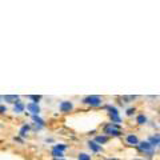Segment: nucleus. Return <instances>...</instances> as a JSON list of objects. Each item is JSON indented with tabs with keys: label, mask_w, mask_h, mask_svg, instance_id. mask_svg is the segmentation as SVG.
Listing matches in <instances>:
<instances>
[{
	"label": "nucleus",
	"mask_w": 160,
	"mask_h": 160,
	"mask_svg": "<svg viewBox=\"0 0 160 160\" xmlns=\"http://www.w3.org/2000/svg\"><path fill=\"white\" fill-rule=\"evenodd\" d=\"M83 103L87 104V105H91V107H100L103 104V99L97 95H89L83 99Z\"/></svg>",
	"instance_id": "nucleus-1"
},
{
	"label": "nucleus",
	"mask_w": 160,
	"mask_h": 160,
	"mask_svg": "<svg viewBox=\"0 0 160 160\" xmlns=\"http://www.w3.org/2000/svg\"><path fill=\"white\" fill-rule=\"evenodd\" d=\"M104 133H107L109 136H120L121 135L120 125L113 124V123H108V124L104 125Z\"/></svg>",
	"instance_id": "nucleus-2"
},
{
	"label": "nucleus",
	"mask_w": 160,
	"mask_h": 160,
	"mask_svg": "<svg viewBox=\"0 0 160 160\" xmlns=\"http://www.w3.org/2000/svg\"><path fill=\"white\" fill-rule=\"evenodd\" d=\"M136 147H137L139 151L145 152V153H149V156H152V153H153V147H152L148 141H141V143H139Z\"/></svg>",
	"instance_id": "nucleus-3"
},
{
	"label": "nucleus",
	"mask_w": 160,
	"mask_h": 160,
	"mask_svg": "<svg viewBox=\"0 0 160 160\" xmlns=\"http://www.w3.org/2000/svg\"><path fill=\"white\" fill-rule=\"evenodd\" d=\"M59 109H60V112H63V113H68V112H71L72 109H73V104H72V101H61L60 104H59Z\"/></svg>",
	"instance_id": "nucleus-4"
},
{
	"label": "nucleus",
	"mask_w": 160,
	"mask_h": 160,
	"mask_svg": "<svg viewBox=\"0 0 160 160\" xmlns=\"http://www.w3.org/2000/svg\"><path fill=\"white\" fill-rule=\"evenodd\" d=\"M1 100H4L5 103L15 104L20 100V96L19 95H4V96H1Z\"/></svg>",
	"instance_id": "nucleus-5"
},
{
	"label": "nucleus",
	"mask_w": 160,
	"mask_h": 160,
	"mask_svg": "<svg viewBox=\"0 0 160 160\" xmlns=\"http://www.w3.org/2000/svg\"><path fill=\"white\" fill-rule=\"evenodd\" d=\"M25 108L31 112V115H39L40 113V107L39 104H35V103H28L25 105Z\"/></svg>",
	"instance_id": "nucleus-6"
},
{
	"label": "nucleus",
	"mask_w": 160,
	"mask_h": 160,
	"mask_svg": "<svg viewBox=\"0 0 160 160\" xmlns=\"http://www.w3.org/2000/svg\"><path fill=\"white\" fill-rule=\"evenodd\" d=\"M24 109H25V104H24V101L19 100L17 103L13 104V112H15L16 115H17V113H21V112H24Z\"/></svg>",
	"instance_id": "nucleus-7"
},
{
	"label": "nucleus",
	"mask_w": 160,
	"mask_h": 160,
	"mask_svg": "<svg viewBox=\"0 0 160 160\" xmlns=\"http://www.w3.org/2000/svg\"><path fill=\"white\" fill-rule=\"evenodd\" d=\"M31 117H32L33 123L37 125V127H43V128L45 127V120H44V119H41V117H40L39 115H31Z\"/></svg>",
	"instance_id": "nucleus-8"
},
{
	"label": "nucleus",
	"mask_w": 160,
	"mask_h": 160,
	"mask_svg": "<svg viewBox=\"0 0 160 160\" xmlns=\"http://www.w3.org/2000/svg\"><path fill=\"white\" fill-rule=\"evenodd\" d=\"M29 131H31V125H29V124L21 125V128L19 129V136H20V137H25V136L28 135Z\"/></svg>",
	"instance_id": "nucleus-9"
},
{
	"label": "nucleus",
	"mask_w": 160,
	"mask_h": 160,
	"mask_svg": "<svg viewBox=\"0 0 160 160\" xmlns=\"http://www.w3.org/2000/svg\"><path fill=\"white\" fill-rule=\"evenodd\" d=\"M87 144H88V148H89L91 151H93V152H100V151H103L101 145H99L97 143H95V141H92V140H89Z\"/></svg>",
	"instance_id": "nucleus-10"
},
{
	"label": "nucleus",
	"mask_w": 160,
	"mask_h": 160,
	"mask_svg": "<svg viewBox=\"0 0 160 160\" xmlns=\"http://www.w3.org/2000/svg\"><path fill=\"white\" fill-rule=\"evenodd\" d=\"M127 143L129 144V145H137V144H139L137 136H135V135H128V136H127Z\"/></svg>",
	"instance_id": "nucleus-11"
},
{
	"label": "nucleus",
	"mask_w": 160,
	"mask_h": 160,
	"mask_svg": "<svg viewBox=\"0 0 160 160\" xmlns=\"http://www.w3.org/2000/svg\"><path fill=\"white\" fill-rule=\"evenodd\" d=\"M148 143L151 144L152 147H155V145H157V144H160V135L149 136V139H148Z\"/></svg>",
	"instance_id": "nucleus-12"
},
{
	"label": "nucleus",
	"mask_w": 160,
	"mask_h": 160,
	"mask_svg": "<svg viewBox=\"0 0 160 160\" xmlns=\"http://www.w3.org/2000/svg\"><path fill=\"white\" fill-rule=\"evenodd\" d=\"M95 143H97L99 145H100V144H105L107 141H108V136L107 135H100V136H96L95 137Z\"/></svg>",
	"instance_id": "nucleus-13"
},
{
	"label": "nucleus",
	"mask_w": 160,
	"mask_h": 160,
	"mask_svg": "<svg viewBox=\"0 0 160 160\" xmlns=\"http://www.w3.org/2000/svg\"><path fill=\"white\" fill-rule=\"evenodd\" d=\"M107 109H108V115H109V116H119V111H117L116 107L107 105Z\"/></svg>",
	"instance_id": "nucleus-14"
},
{
	"label": "nucleus",
	"mask_w": 160,
	"mask_h": 160,
	"mask_svg": "<svg viewBox=\"0 0 160 160\" xmlns=\"http://www.w3.org/2000/svg\"><path fill=\"white\" fill-rule=\"evenodd\" d=\"M27 97H28L29 100H32L31 103L37 104V103H39V101L43 99V96H41V95H28V96H27Z\"/></svg>",
	"instance_id": "nucleus-15"
},
{
	"label": "nucleus",
	"mask_w": 160,
	"mask_h": 160,
	"mask_svg": "<svg viewBox=\"0 0 160 160\" xmlns=\"http://www.w3.org/2000/svg\"><path fill=\"white\" fill-rule=\"evenodd\" d=\"M51 155H52V157H55V159H63V156H64V152H60V151H57V149H53L52 148V152H51Z\"/></svg>",
	"instance_id": "nucleus-16"
},
{
	"label": "nucleus",
	"mask_w": 160,
	"mask_h": 160,
	"mask_svg": "<svg viewBox=\"0 0 160 160\" xmlns=\"http://www.w3.org/2000/svg\"><path fill=\"white\" fill-rule=\"evenodd\" d=\"M52 148L53 149H57V151H60V152H64L67 148H68V145H65V144H55Z\"/></svg>",
	"instance_id": "nucleus-17"
},
{
	"label": "nucleus",
	"mask_w": 160,
	"mask_h": 160,
	"mask_svg": "<svg viewBox=\"0 0 160 160\" xmlns=\"http://www.w3.org/2000/svg\"><path fill=\"white\" fill-rule=\"evenodd\" d=\"M136 121H137V124H145L147 123V117L144 116V115H139L137 117H136Z\"/></svg>",
	"instance_id": "nucleus-18"
},
{
	"label": "nucleus",
	"mask_w": 160,
	"mask_h": 160,
	"mask_svg": "<svg viewBox=\"0 0 160 160\" xmlns=\"http://www.w3.org/2000/svg\"><path fill=\"white\" fill-rule=\"evenodd\" d=\"M79 160H91V156L87 153H84V152H81V153H79Z\"/></svg>",
	"instance_id": "nucleus-19"
},
{
	"label": "nucleus",
	"mask_w": 160,
	"mask_h": 160,
	"mask_svg": "<svg viewBox=\"0 0 160 160\" xmlns=\"http://www.w3.org/2000/svg\"><path fill=\"white\" fill-rule=\"evenodd\" d=\"M5 112H7V107H5L4 104H0V113L4 115Z\"/></svg>",
	"instance_id": "nucleus-20"
},
{
	"label": "nucleus",
	"mask_w": 160,
	"mask_h": 160,
	"mask_svg": "<svg viewBox=\"0 0 160 160\" xmlns=\"http://www.w3.org/2000/svg\"><path fill=\"white\" fill-rule=\"evenodd\" d=\"M135 111H136L135 108H128V109H127V116H131V115H133V113H135Z\"/></svg>",
	"instance_id": "nucleus-21"
},
{
	"label": "nucleus",
	"mask_w": 160,
	"mask_h": 160,
	"mask_svg": "<svg viewBox=\"0 0 160 160\" xmlns=\"http://www.w3.org/2000/svg\"><path fill=\"white\" fill-rule=\"evenodd\" d=\"M15 141H19V143H21V144L24 143V140L23 139H20V137H15Z\"/></svg>",
	"instance_id": "nucleus-22"
},
{
	"label": "nucleus",
	"mask_w": 160,
	"mask_h": 160,
	"mask_svg": "<svg viewBox=\"0 0 160 160\" xmlns=\"http://www.w3.org/2000/svg\"><path fill=\"white\" fill-rule=\"evenodd\" d=\"M105 160H117V159H112V157H111V159H105Z\"/></svg>",
	"instance_id": "nucleus-23"
},
{
	"label": "nucleus",
	"mask_w": 160,
	"mask_h": 160,
	"mask_svg": "<svg viewBox=\"0 0 160 160\" xmlns=\"http://www.w3.org/2000/svg\"><path fill=\"white\" fill-rule=\"evenodd\" d=\"M0 101H1V96H0ZM0 104H1V103H0Z\"/></svg>",
	"instance_id": "nucleus-24"
},
{
	"label": "nucleus",
	"mask_w": 160,
	"mask_h": 160,
	"mask_svg": "<svg viewBox=\"0 0 160 160\" xmlns=\"http://www.w3.org/2000/svg\"><path fill=\"white\" fill-rule=\"evenodd\" d=\"M59 160H65V159H59Z\"/></svg>",
	"instance_id": "nucleus-25"
},
{
	"label": "nucleus",
	"mask_w": 160,
	"mask_h": 160,
	"mask_svg": "<svg viewBox=\"0 0 160 160\" xmlns=\"http://www.w3.org/2000/svg\"><path fill=\"white\" fill-rule=\"evenodd\" d=\"M159 147H160V144H159Z\"/></svg>",
	"instance_id": "nucleus-26"
},
{
	"label": "nucleus",
	"mask_w": 160,
	"mask_h": 160,
	"mask_svg": "<svg viewBox=\"0 0 160 160\" xmlns=\"http://www.w3.org/2000/svg\"><path fill=\"white\" fill-rule=\"evenodd\" d=\"M140 160H141V159H140Z\"/></svg>",
	"instance_id": "nucleus-27"
}]
</instances>
